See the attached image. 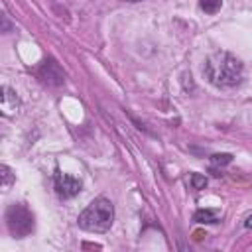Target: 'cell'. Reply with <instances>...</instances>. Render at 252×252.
I'll return each mask as SVG.
<instances>
[{"label":"cell","mask_w":252,"mask_h":252,"mask_svg":"<svg viewBox=\"0 0 252 252\" xmlns=\"http://www.w3.org/2000/svg\"><path fill=\"white\" fill-rule=\"evenodd\" d=\"M126 2H140V0H126Z\"/></svg>","instance_id":"13"},{"label":"cell","mask_w":252,"mask_h":252,"mask_svg":"<svg viewBox=\"0 0 252 252\" xmlns=\"http://www.w3.org/2000/svg\"><path fill=\"white\" fill-rule=\"evenodd\" d=\"M193 220L211 224V222H217V220H219V213H217V211H211V209H201V211H197V213L193 215Z\"/></svg>","instance_id":"7"},{"label":"cell","mask_w":252,"mask_h":252,"mask_svg":"<svg viewBox=\"0 0 252 252\" xmlns=\"http://www.w3.org/2000/svg\"><path fill=\"white\" fill-rule=\"evenodd\" d=\"M114 220V207L108 199L98 197L94 199L81 215H79V226L91 232H104L110 228Z\"/></svg>","instance_id":"2"},{"label":"cell","mask_w":252,"mask_h":252,"mask_svg":"<svg viewBox=\"0 0 252 252\" xmlns=\"http://www.w3.org/2000/svg\"><path fill=\"white\" fill-rule=\"evenodd\" d=\"M37 77H39L43 83L53 85V87H59V85H63V81H65V73L61 71V67H59L53 59H45V61L39 65Z\"/></svg>","instance_id":"5"},{"label":"cell","mask_w":252,"mask_h":252,"mask_svg":"<svg viewBox=\"0 0 252 252\" xmlns=\"http://www.w3.org/2000/svg\"><path fill=\"white\" fill-rule=\"evenodd\" d=\"M55 191L59 197L63 199H69V197H75L79 191H81V181L69 173H63V171H55Z\"/></svg>","instance_id":"4"},{"label":"cell","mask_w":252,"mask_h":252,"mask_svg":"<svg viewBox=\"0 0 252 252\" xmlns=\"http://www.w3.org/2000/svg\"><path fill=\"white\" fill-rule=\"evenodd\" d=\"M220 0H201V8L207 12V14H215L220 10Z\"/></svg>","instance_id":"9"},{"label":"cell","mask_w":252,"mask_h":252,"mask_svg":"<svg viewBox=\"0 0 252 252\" xmlns=\"http://www.w3.org/2000/svg\"><path fill=\"white\" fill-rule=\"evenodd\" d=\"M0 171H2V189H4V191H8V189H10V185H12V181H14V175H12V171H10V167H8V165H2V167H0Z\"/></svg>","instance_id":"8"},{"label":"cell","mask_w":252,"mask_h":252,"mask_svg":"<svg viewBox=\"0 0 252 252\" xmlns=\"http://www.w3.org/2000/svg\"><path fill=\"white\" fill-rule=\"evenodd\" d=\"M0 108L6 116H14L20 110V98L10 87H2V96H0Z\"/></svg>","instance_id":"6"},{"label":"cell","mask_w":252,"mask_h":252,"mask_svg":"<svg viewBox=\"0 0 252 252\" xmlns=\"http://www.w3.org/2000/svg\"><path fill=\"white\" fill-rule=\"evenodd\" d=\"M203 73L209 79V83H213L215 87L226 89V87H234L240 83L242 63L228 51H217L207 59Z\"/></svg>","instance_id":"1"},{"label":"cell","mask_w":252,"mask_h":252,"mask_svg":"<svg viewBox=\"0 0 252 252\" xmlns=\"http://www.w3.org/2000/svg\"><path fill=\"white\" fill-rule=\"evenodd\" d=\"M189 183H191L193 189H205V185H207V177L201 175V173H191Z\"/></svg>","instance_id":"10"},{"label":"cell","mask_w":252,"mask_h":252,"mask_svg":"<svg viewBox=\"0 0 252 252\" xmlns=\"http://www.w3.org/2000/svg\"><path fill=\"white\" fill-rule=\"evenodd\" d=\"M211 161H213L215 165H226V163L232 161V156H230V154H215V156L211 158Z\"/></svg>","instance_id":"11"},{"label":"cell","mask_w":252,"mask_h":252,"mask_svg":"<svg viewBox=\"0 0 252 252\" xmlns=\"http://www.w3.org/2000/svg\"><path fill=\"white\" fill-rule=\"evenodd\" d=\"M244 226H248V228H250V226H252V215H250V217H248V219H246V222H244Z\"/></svg>","instance_id":"12"},{"label":"cell","mask_w":252,"mask_h":252,"mask_svg":"<svg viewBox=\"0 0 252 252\" xmlns=\"http://www.w3.org/2000/svg\"><path fill=\"white\" fill-rule=\"evenodd\" d=\"M6 224L16 238H24L33 230V215L26 205L14 203L6 209Z\"/></svg>","instance_id":"3"}]
</instances>
